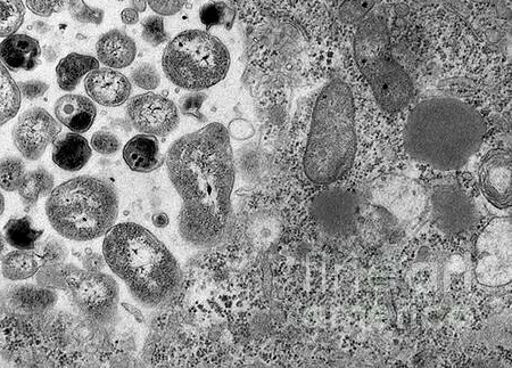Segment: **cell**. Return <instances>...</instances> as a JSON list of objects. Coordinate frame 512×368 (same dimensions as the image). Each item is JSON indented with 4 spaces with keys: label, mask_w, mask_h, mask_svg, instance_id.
Wrapping results in <instances>:
<instances>
[{
    "label": "cell",
    "mask_w": 512,
    "mask_h": 368,
    "mask_svg": "<svg viewBox=\"0 0 512 368\" xmlns=\"http://www.w3.org/2000/svg\"><path fill=\"white\" fill-rule=\"evenodd\" d=\"M165 162L183 200L180 236L196 248L224 243L234 225L235 162L227 128L211 124L177 139Z\"/></svg>",
    "instance_id": "obj_1"
},
{
    "label": "cell",
    "mask_w": 512,
    "mask_h": 368,
    "mask_svg": "<svg viewBox=\"0 0 512 368\" xmlns=\"http://www.w3.org/2000/svg\"><path fill=\"white\" fill-rule=\"evenodd\" d=\"M486 124L472 105L452 97H433L411 111L404 128L410 158L441 171L465 167L481 149Z\"/></svg>",
    "instance_id": "obj_2"
},
{
    "label": "cell",
    "mask_w": 512,
    "mask_h": 368,
    "mask_svg": "<svg viewBox=\"0 0 512 368\" xmlns=\"http://www.w3.org/2000/svg\"><path fill=\"white\" fill-rule=\"evenodd\" d=\"M106 265L125 282L140 305L167 306L183 286V272L170 250L145 227L113 226L103 243Z\"/></svg>",
    "instance_id": "obj_3"
},
{
    "label": "cell",
    "mask_w": 512,
    "mask_h": 368,
    "mask_svg": "<svg viewBox=\"0 0 512 368\" xmlns=\"http://www.w3.org/2000/svg\"><path fill=\"white\" fill-rule=\"evenodd\" d=\"M355 153L353 95L344 81L334 80L322 89L313 110L304 174L313 184H332L351 169Z\"/></svg>",
    "instance_id": "obj_4"
},
{
    "label": "cell",
    "mask_w": 512,
    "mask_h": 368,
    "mask_svg": "<svg viewBox=\"0 0 512 368\" xmlns=\"http://www.w3.org/2000/svg\"><path fill=\"white\" fill-rule=\"evenodd\" d=\"M46 215L65 239L93 241L111 231L119 215V196L103 178L79 176L54 188Z\"/></svg>",
    "instance_id": "obj_5"
},
{
    "label": "cell",
    "mask_w": 512,
    "mask_h": 368,
    "mask_svg": "<svg viewBox=\"0 0 512 368\" xmlns=\"http://www.w3.org/2000/svg\"><path fill=\"white\" fill-rule=\"evenodd\" d=\"M353 47L355 62L378 105L388 113L406 109L415 87L406 70L394 60L385 20L371 16L360 22Z\"/></svg>",
    "instance_id": "obj_6"
},
{
    "label": "cell",
    "mask_w": 512,
    "mask_h": 368,
    "mask_svg": "<svg viewBox=\"0 0 512 368\" xmlns=\"http://www.w3.org/2000/svg\"><path fill=\"white\" fill-rule=\"evenodd\" d=\"M162 67L173 85L202 92L225 79L230 54L217 37L201 30H188L165 47Z\"/></svg>",
    "instance_id": "obj_7"
},
{
    "label": "cell",
    "mask_w": 512,
    "mask_h": 368,
    "mask_svg": "<svg viewBox=\"0 0 512 368\" xmlns=\"http://www.w3.org/2000/svg\"><path fill=\"white\" fill-rule=\"evenodd\" d=\"M65 282L73 304L89 323L102 326L117 316L120 288L111 275L65 265Z\"/></svg>",
    "instance_id": "obj_8"
},
{
    "label": "cell",
    "mask_w": 512,
    "mask_h": 368,
    "mask_svg": "<svg viewBox=\"0 0 512 368\" xmlns=\"http://www.w3.org/2000/svg\"><path fill=\"white\" fill-rule=\"evenodd\" d=\"M475 276L478 283L500 288L511 283V219L497 218L476 242Z\"/></svg>",
    "instance_id": "obj_9"
},
{
    "label": "cell",
    "mask_w": 512,
    "mask_h": 368,
    "mask_svg": "<svg viewBox=\"0 0 512 368\" xmlns=\"http://www.w3.org/2000/svg\"><path fill=\"white\" fill-rule=\"evenodd\" d=\"M358 195L346 188L334 187L318 193L310 204L313 222L332 237L354 233L359 218Z\"/></svg>",
    "instance_id": "obj_10"
},
{
    "label": "cell",
    "mask_w": 512,
    "mask_h": 368,
    "mask_svg": "<svg viewBox=\"0 0 512 368\" xmlns=\"http://www.w3.org/2000/svg\"><path fill=\"white\" fill-rule=\"evenodd\" d=\"M429 207L435 225L448 234L466 233L480 222L475 202L456 184L436 186Z\"/></svg>",
    "instance_id": "obj_11"
},
{
    "label": "cell",
    "mask_w": 512,
    "mask_h": 368,
    "mask_svg": "<svg viewBox=\"0 0 512 368\" xmlns=\"http://www.w3.org/2000/svg\"><path fill=\"white\" fill-rule=\"evenodd\" d=\"M62 132V125L43 108L24 111L13 127V142L28 161L43 157L47 147Z\"/></svg>",
    "instance_id": "obj_12"
},
{
    "label": "cell",
    "mask_w": 512,
    "mask_h": 368,
    "mask_svg": "<svg viewBox=\"0 0 512 368\" xmlns=\"http://www.w3.org/2000/svg\"><path fill=\"white\" fill-rule=\"evenodd\" d=\"M127 113L137 132L155 137L169 136L175 132L180 122L177 105L154 93L132 97Z\"/></svg>",
    "instance_id": "obj_13"
},
{
    "label": "cell",
    "mask_w": 512,
    "mask_h": 368,
    "mask_svg": "<svg viewBox=\"0 0 512 368\" xmlns=\"http://www.w3.org/2000/svg\"><path fill=\"white\" fill-rule=\"evenodd\" d=\"M478 182L485 199L493 207L511 208V152L494 150L487 153L478 168Z\"/></svg>",
    "instance_id": "obj_14"
},
{
    "label": "cell",
    "mask_w": 512,
    "mask_h": 368,
    "mask_svg": "<svg viewBox=\"0 0 512 368\" xmlns=\"http://www.w3.org/2000/svg\"><path fill=\"white\" fill-rule=\"evenodd\" d=\"M241 230L247 247L266 252L283 236L284 220L276 209H253L242 217Z\"/></svg>",
    "instance_id": "obj_15"
},
{
    "label": "cell",
    "mask_w": 512,
    "mask_h": 368,
    "mask_svg": "<svg viewBox=\"0 0 512 368\" xmlns=\"http://www.w3.org/2000/svg\"><path fill=\"white\" fill-rule=\"evenodd\" d=\"M85 88L90 100L105 108H117L125 104L132 92L130 80L110 68H98L89 72L85 79Z\"/></svg>",
    "instance_id": "obj_16"
},
{
    "label": "cell",
    "mask_w": 512,
    "mask_h": 368,
    "mask_svg": "<svg viewBox=\"0 0 512 368\" xmlns=\"http://www.w3.org/2000/svg\"><path fill=\"white\" fill-rule=\"evenodd\" d=\"M59 296L55 291L39 285L14 286L0 296L7 309L19 315H37L51 312Z\"/></svg>",
    "instance_id": "obj_17"
},
{
    "label": "cell",
    "mask_w": 512,
    "mask_h": 368,
    "mask_svg": "<svg viewBox=\"0 0 512 368\" xmlns=\"http://www.w3.org/2000/svg\"><path fill=\"white\" fill-rule=\"evenodd\" d=\"M54 113L61 125L72 133L84 134L93 127L97 109L90 98L77 95H64L54 105Z\"/></svg>",
    "instance_id": "obj_18"
},
{
    "label": "cell",
    "mask_w": 512,
    "mask_h": 368,
    "mask_svg": "<svg viewBox=\"0 0 512 368\" xmlns=\"http://www.w3.org/2000/svg\"><path fill=\"white\" fill-rule=\"evenodd\" d=\"M41 47L28 35H12L0 43V61L12 72L33 71L39 67Z\"/></svg>",
    "instance_id": "obj_19"
},
{
    "label": "cell",
    "mask_w": 512,
    "mask_h": 368,
    "mask_svg": "<svg viewBox=\"0 0 512 368\" xmlns=\"http://www.w3.org/2000/svg\"><path fill=\"white\" fill-rule=\"evenodd\" d=\"M97 60L110 69H125L134 63L137 46L134 39L121 30H111L98 39Z\"/></svg>",
    "instance_id": "obj_20"
},
{
    "label": "cell",
    "mask_w": 512,
    "mask_h": 368,
    "mask_svg": "<svg viewBox=\"0 0 512 368\" xmlns=\"http://www.w3.org/2000/svg\"><path fill=\"white\" fill-rule=\"evenodd\" d=\"M123 159L132 171L140 174L152 173L164 163L158 138L145 134L130 139L123 149Z\"/></svg>",
    "instance_id": "obj_21"
},
{
    "label": "cell",
    "mask_w": 512,
    "mask_h": 368,
    "mask_svg": "<svg viewBox=\"0 0 512 368\" xmlns=\"http://www.w3.org/2000/svg\"><path fill=\"white\" fill-rule=\"evenodd\" d=\"M52 158L55 165L69 173L84 168L92 158V147L77 133H66L53 142Z\"/></svg>",
    "instance_id": "obj_22"
},
{
    "label": "cell",
    "mask_w": 512,
    "mask_h": 368,
    "mask_svg": "<svg viewBox=\"0 0 512 368\" xmlns=\"http://www.w3.org/2000/svg\"><path fill=\"white\" fill-rule=\"evenodd\" d=\"M99 68V61L94 56L71 53L57 64V84L64 92H73L82 78Z\"/></svg>",
    "instance_id": "obj_23"
},
{
    "label": "cell",
    "mask_w": 512,
    "mask_h": 368,
    "mask_svg": "<svg viewBox=\"0 0 512 368\" xmlns=\"http://www.w3.org/2000/svg\"><path fill=\"white\" fill-rule=\"evenodd\" d=\"M55 188L54 176L45 168L29 171L19 187V195L26 209L36 206L40 198H46Z\"/></svg>",
    "instance_id": "obj_24"
},
{
    "label": "cell",
    "mask_w": 512,
    "mask_h": 368,
    "mask_svg": "<svg viewBox=\"0 0 512 368\" xmlns=\"http://www.w3.org/2000/svg\"><path fill=\"white\" fill-rule=\"evenodd\" d=\"M43 266L35 252L16 250L7 253L2 260V273L7 280L24 281L35 276Z\"/></svg>",
    "instance_id": "obj_25"
},
{
    "label": "cell",
    "mask_w": 512,
    "mask_h": 368,
    "mask_svg": "<svg viewBox=\"0 0 512 368\" xmlns=\"http://www.w3.org/2000/svg\"><path fill=\"white\" fill-rule=\"evenodd\" d=\"M44 231L33 226L30 217L13 218L4 227V239L16 250H35Z\"/></svg>",
    "instance_id": "obj_26"
},
{
    "label": "cell",
    "mask_w": 512,
    "mask_h": 368,
    "mask_svg": "<svg viewBox=\"0 0 512 368\" xmlns=\"http://www.w3.org/2000/svg\"><path fill=\"white\" fill-rule=\"evenodd\" d=\"M22 96L18 84L0 61V127L18 116Z\"/></svg>",
    "instance_id": "obj_27"
},
{
    "label": "cell",
    "mask_w": 512,
    "mask_h": 368,
    "mask_svg": "<svg viewBox=\"0 0 512 368\" xmlns=\"http://www.w3.org/2000/svg\"><path fill=\"white\" fill-rule=\"evenodd\" d=\"M26 16L23 0H0V38L10 37L22 27Z\"/></svg>",
    "instance_id": "obj_28"
},
{
    "label": "cell",
    "mask_w": 512,
    "mask_h": 368,
    "mask_svg": "<svg viewBox=\"0 0 512 368\" xmlns=\"http://www.w3.org/2000/svg\"><path fill=\"white\" fill-rule=\"evenodd\" d=\"M200 19L208 29L224 27L227 30L233 28L236 20V12L224 2H211L202 6Z\"/></svg>",
    "instance_id": "obj_29"
},
{
    "label": "cell",
    "mask_w": 512,
    "mask_h": 368,
    "mask_svg": "<svg viewBox=\"0 0 512 368\" xmlns=\"http://www.w3.org/2000/svg\"><path fill=\"white\" fill-rule=\"evenodd\" d=\"M26 175V163L21 158L12 155L0 160V188L3 191H18Z\"/></svg>",
    "instance_id": "obj_30"
},
{
    "label": "cell",
    "mask_w": 512,
    "mask_h": 368,
    "mask_svg": "<svg viewBox=\"0 0 512 368\" xmlns=\"http://www.w3.org/2000/svg\"><path fill=\"white\" fill-rule=\"evenodd\" d=\"M36 275V282L39 286L54 290H66L64 264L41 266Z\"/></svg>",
    "instance_id": "obj_31"
},
{
    "label": "cell",
    "mask_w": 512,
    "mask_h": 368,
    "mask_svg": "<svg viewBox=\"0 0 512 368\" xmlns=\"http://www.w3.org/2000/svg\"><path fill=\"white\" fill-rule=\"evenodd\" d=\"M374 5L375 0H344L340 8V19L346 24L362 22Z\"/></svg>",
    "instance_id": "obj_32"
},
{
    "label": "cell",
    "mask_w": 512,
    "mask_h": 368,
    "mask_svg": "<svg viewBox=\"0 0 512 368\" xmlns=\"http://www.w3.org/2000/svg\"><path fill=\"white\" fill-rule=\"evenodd\" d=\"M37 255L43 266L63 264L69 256V249L62 240L51 237L41 245Z\"/></svg>",
    "instance_id": "obj_33"
},
{
    "label": "cell",
    "mask_w": 512,
    "mask_h": 368,
    "mask_svg": "<svg viewBox=\"0 0 512 368\" xmlns=\"http://www.w3.org/2000/svg\"><path fill=\"white\" fill-rule=\"evenodd\" d=\"M72 18L84 24H101L105 13L101 8L86 4L85 0H70L68 5Z\"/></svg>",
    "instance_id": "obj_34"
},
{
    "label": "cell",
    "mask_w": 512,
    "mask_h": 368,
    "mask_svg": "<svg viewBox=\"0 0 512 368\" xmlns=\"http://www.w3.org/2000/svg\"><path fill=\"white\" fill-rule=\"evenodd\" d=\"M131 80L134 81L135 85L145 91H153L161 84V77L158 69L150 63L139 64L131 72Z\"/></svg>",
    "instance_id": "obj_35"
},
{
    "label": "cell",
    "mask_w": 512,
    "mask_h": 368,
    "mask_svg": "<svg viewBox=\"0 0 512 368\" xmlns=\"http://www.w3.org/2000/svg\"><path fill=\"white\" fill-rule=\"evenodd\" d=\"M143 39L148 45L158 47L167 42L168 34L164 29V21L161 16H150L143 22Z\"/></svg>",
    "instance_id": "obj_36"
},
{
    "label": "cell",
    "mask_w": 512,
    "mask_h": 368,
    "mask_svg": "<svg viewBox=\"0 0 512 368\" xmlns=\"http://www.w3.org/2000/svg\"><path fill=\"white\" fill-rule=\"evenodd\" d=\"M122 143L117 135L110 132H97L92 137L93 150L102 155H114L121 150Z\"/></svg>",
    "instance_id": "obj_37"
},
{
    "label": "cell",
    "mask_w": 512,
    "mask_h": 368,
    "mask_svg": "<svg viewBox=\"0 0 512 368\" xmlns=\"http://www.w3.org/2000/svg\"><path fill=\"white\" fill-rule=\"evenodd\" d=\"M206 96L202 92H191L180 98L179 109L184 116L193 117L202 120L201 108L206 101Z\"/></svg>",
    "instance_id": "obj_38"
},
{
    "label": "cell",
    "mask_w": 512,
    "mask_h": 368,
    "mask_svg": "<svg viewBox=\"0 0 512 368\" xmlns=\"http://www.w3.org/2000/svg\"><path fill=\"white\" fill-rule=\"evenodd\" d=\"M69 3L70 0H27L29 10L41 18L62 12Z\"/></svg>",
    "instance_id": "obj_39"
},
{
    "label": "cell",
    "mask_w": 512,
    "mask_h": 368,
    "mask_svg": "<svg viewBox=\"0 0 512 368\" xmlns=\"http://www.w3.org/2000/svg\"><path fill=\"white\" fill-rule=\"evenodd\" d=\"M187 0H147L152 10L162 16H172L183 10Z\"/></svg>",
    "instance_id": "obj_40"
},
{
    "label": "cell",
    "mask_w": 512,
    "mask_h": 368,
    "mask_svg": "<svg viewBox=\"0 0 512 368\" xmlns=\"http://www.w3.org/2000/svg\"><path fill=\"white\" fill-rule=\"evenodd\" d=\"M18 86L21 96L29 101L38 100V98L46 94L49 88V85L41 80L21 81Z\"/></svg>",
    "instance_id": "obj_41"
},
{
    "label": "cell",
    "mask_w": 512,
    "mask_h": 368,
    "mask_svg": "<svg viewBox=\"0 0 512 368\" xmlns=\"http://www.w3.org/2000/svg\"><path fill=\"white\" fill-rule=\"evenodd\" d=\"M229 136L244 141V139L250 138L254 135L253 126L249 121L243 119H236L230 122L228 127Z\"/></svg>",
    "instance_id": "obj_42"
},
{
    "label": "cell",
    "mask_w": 512,
    "mask_h": 368,
    "mask_svg": "<svg viewBox=\"0 0 512 368\" xmlns=\"http://www.w3.org/2000/svg\"><path fill=\"white\" fill-rule=\"evenodd\" d=\"M84 268L89 272H102L105 268L106 261L104 256L97 255V253H92V255L86 256L84 261Z\"/></svg>",
    "instance_id": "obj_43"
},
{
    "label": "cell",
    "mask_w": 512,
    "mask_h": 368,
    "mask_svg": "<svg viewBox=\"0 0 512 368\" xmlns=\"http://www.w3.org/2000/svg\"><path fill=\"white\" fill-rule=\"evenodd\" d=\"M121 20L123 23L128 24V26H135L139 21V13L134 8H126L121 13Z\"/></svg>",
    "instance_id": "obj_44"
},
{
    "label": "cell",
    "mask_w": 512,
    "mask_h": 368,
    "mask_svg": "<svg viewBox=\"0 0 512 368\" xmlns=\"http://www.w3.org/2000/svg\"><path fill=\"white\" fill-rule=\"evenodd\" d=\"M169 223L170 219L167 214H164V212H158V214L153 216V224L155 227L165 228L168 227Z\"/></svg>",
    "instance_id": "obj_45"
},
{
    "label": "cell",
    "mask_w": 512,
    "mask_h": 368,
    "mask_svg": "<svg viewBox=\"0 0 512 368\" xmlns=\"http://www.w3.org/2000/svg\"><path fill=\"white\" fill-rule=\"evenodd\" d=\"M131 8H134L138 13L146 11L147 0H130Z\"/></svg>",
    "instance_id": "obj_46"
},
{
    "label": "cell",
    "mask_w": 512,
    "mask_h": 368,
    "mask_svg": "<svg viewBox=\"0 0 512 368\" xmlns=\"http://www.w3.org/2000/svg\"><path fill=\"white\" fill-rule=\"evenodd\" d=\"M123 307L127 310L128 313H130L132 316L136 318L137 321L143 322L144 317L142 313L139 312L137 308L134 306L128 305V304H122Z\"/></svg>",
    "instance_id": "obj_47"
},
{
    "label": "cell",
    "mask_w": 512,
    "mask_h": 368,
    "mask_svg": "<svg viewBox=\"0 0 512 368\" xmlns=\"http://www.w3.org/2000/svg\"><path fill=\"white\" fill-rule=\"evenodd\" d=\"M4 210H5V199H4V195L2 194V192H0V216H2L4 214Z\"/></svg>",
    "instance_id": "obj_48"
},
{
    "label": "cell",
    "mask_w": 512,
    "mask_h": 368,
    "mask_svg": "<svg viewBox=\"0 0 512 368\" xmlns=\"http://www.w3.org/2000/svg\"><path fill=\"white\" fill-rule=\"evenodd\" d=\"M5 250V239L2 233H0V257L3 256Z\"/></svg>",
    "instance_id": "obj_49"
}]
</instances>
